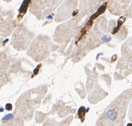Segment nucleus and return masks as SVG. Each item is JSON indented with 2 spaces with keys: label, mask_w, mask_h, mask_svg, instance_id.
Masks as SVG:
<instances>
[{
  "label": "nucleus",
  "mask_w": 132,
  "mask_h": 126,
  "mask_svg": "<svg viewBox=\"0 0 132 126\" xmlns=\"http://www.w3.org/2000/svg\"><path fill=\"white\" fill-rule=\"evenodd\" d=\"M124 13H126V15H127L128 17H131L132 18V4L128 6V8L126 9Z\"/></svg>",
  "instance_id": "7ed1b4c3"
},
{
  "label": "nucleus",
  "mask_w": 132,
  "mask_h": 126,
  "mask_svg": "<svg viewBox=\"0 0 132 126\" xmlns=\"http://www.w3.org/2000/svg\"><path fill=\"white\" fill-rule=\"evenodd\" d=\"M132 0H111L109 11L114 15H121L125 12Z\"/></svg>",
  "instance_id": "f257e3e1"
},
{
  "label": "nucleus",
  "mask_w": 132,
  "mask_h": 126,
  "mask_svg": "<svg viewBox=\"0 0 132 126\" xmlns=\"http://www.w3.org/2000/svg\"><path fill=\"white\" fill-rule=\"evenodd\" d=\"M30 2V0H24L23 1V3H22V7H21V9H20V13H24L25 12H26L27 10V8H28V5H29V3Z\"/></svg>",
  "instance_id": "f03ea898"
}]
</instances>
